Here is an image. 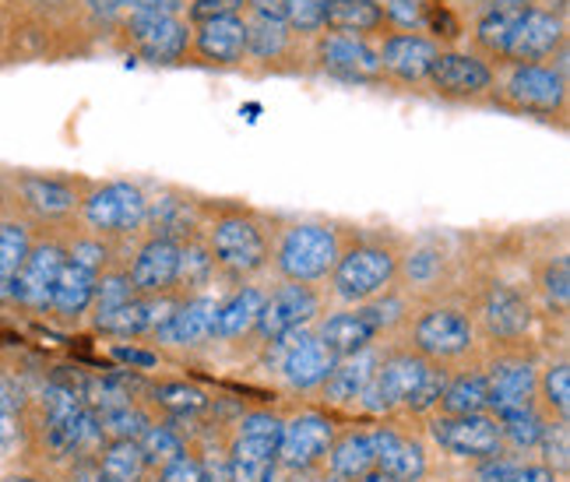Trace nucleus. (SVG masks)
<instances>
[{
  "mask_svg": "<svg viewBox=\"0 0 570 482\" xmlns=\"http://www.w3.org/2000/svg\"><path fill=\"white\" fill-rule=\"evenodd\" d=\"M285 4L289 0H244V14H261V18H285Z\"/></svg>",
  "mask_w": 570,
  "mask_h": 482,
  "instance_id": "nucleus-60",
  "label": "nucleus"
},
{
  "mask_svg": "<svg viewBox=\"0 0 570 482\" xmlns=\"http://www.w3.org/2000/svg\"><path fill=\"white\" fill-rule=\"evenodd\" d=\"M311 68L324 78L345 85H381L384 71L377 60V42L345 36V32H321L311 42Z\"/></svg>",
  "mask_w": 570,
  "mask_h": 482,
  "instance_id": "nucleus-12",
  "label": "nucleus"
},
{
  "mask_svg": "<svg viewBox=\"0 0 570 482\" xmlns=\"http://www.w3.org/2000/svg\"><path fill=\"white\" fill-rule=\"evenodd\" d=\"M14 208L29 218L32 226L47 223L60 226L78 215L85 187L68 177H53V173H18L11 180Z\"/></svg>",
  "mask_w": 570,
  "mask_h": 482,
  "instance_id": "nucleus-11",
  "label": "nucleus"
},
{
  "mask_svg": "<svg viewBox=\"0 0 570 482\" xmlns=\"http://www.w3.org/2000/svg\"><path fill=\"white\" fill-rule=\"evenodd\" d=\"M539 289H542L546 303L557 306V311H567V303H570V265H567V257H557V260H550V265L542 268Z\"/></svg>",
  "mask_w": 570,
  "mask_h": 482,
  "instance_id": "nucleus-52",
  "label": "nucleus"
},
{
  "mask_svg": "<svg viewBox=\"0 0 570 482\" xmlns=\"http://www.w3.org/2000/svg\"><path fill=\"white\" fill-rule=\"evenodd\" d=\"M381 353L374 345L370 348H360V353L353 356H342L332 370V377L324 381V394H327V402H335V405H356L363 399V391L370 384V377L377 374V366H381Z\"/></svg>",
  "mask_w": 570,
  "mask_h": 482,
  "instance_id": "nucleus-34",
  "label": "nucleus"
},
{
  "mask_svg": "<svg viewBox=\"0 0 570 482\" xmlns=\"http://www.w3.org/2000/svg\"><path fill=\"white\" fill-rule=\"evenodd\" d=\"M430 360L420 356V353H394V356H384L377 374L370 377L366 391L360 405L366 412H387L394 405H409V399L415 394V387L423 384V377L430 374Z\"/></svg>",
  "mask_w": 570,
  "mask_h": 482,
  "instance_id": "nucleus-18",
  "label": "nucleus"
},
{
  "mask_svg": "<svg viewBox=\"0 0 570 482\" xmlns=\"http://www.w3.org/2000/svg\"><path fill=\"white\" fill-rule=\"evenodd\" d=\"M156 402L173 412V415H197L208 409V394L194 384H184V381H169V384H159L156 387Z\"/></svg>",
  "mask_w": 570,
  "mask_h": 482,
  "instance_id": "nucleus-48",
  "label": "nucleus"
},
{
  "mask_svg": "<svg viewBox=\"0 0 570 482\" xmlns=\"http://www.w3.org/2000/svg\"><path fill=\"white\" fill-rule=\"evenodd\" d=\"M244 63L257 71H296L306 60L311 68V42H303L285 21L278 18H261V14H244Z\"/></svg>",
  "mask_w": 570,
  "mask_h": 482,
  "instance_id": "nucleus-13",
  "label": "nucleus"
},
{
  "mask_svg": "<svg viewBox=\"0 0 570 482\" xmlns=\"http://www.w3.org/2000/svg\"><path fill=\"white\" fill-rule=\"evenodd\" d=\"M109 265H114V244H106V239L92 233L68 239V254H63V268L53 289L50 314L63 324L81 321L92 311L96 282Z\"/></svg>",
  "mask_w": 570,
  "mask_h": 482,
  "instance_id": "nucleus-5",
  "label": "nucleus"
},
{
  "mask_svg": "<svg viewBox=\"0 0 570 482\" xmlns=\"http://www.w3.org/2000/svg\"><path fill=\"white\" fill-rule=\"evenodd\" d=\"M135 444H138V451H141V458H145V465H148V469H163V465L173 462V458H180V454H184L180 433L173 430V426H166V423H148Z\"/></svg>",
  "mask_w": 570,
  "mask_h": 482,
  "instance_id": "nucleus-43",
  "label": "nucleus"
},
{
  "mask_svg": "<svg viewBox=\"0 0 570 482\" xmlns=\"http://www.w3.org/2000/svg\"><path fill=\"white\" fill-rule=\"evenodd\" d=\"M114 39L148 68H180L190 53V21L184 14H127L114 26Z\"/></svg>",
  "mask_w": 570,
  "mask_h": 482,
  "instance_id": "nucleus-7",
  "label": "nucleus"
},
{
  "mask_svg": "<svg viewBox=\"0 0 570 482\" xmlns=\"http://www.w3.org/2000/svg\"><path fill=\"white\" fill-rule=\"evenodd\" d=\"M327 465H332L338 479H348V482L374 472V451H370L366 433H345L342 441H332V447H327Z\"/></svg>",
  "mask_w": 570,
  "mask_h": 482,
  "instance_id": "nucleus-38",
  "label": "nucleus"
},
{
  "mask_svg": "<svg viewBox=\"0 0 570 482\" xmlns=\"http://www.w3.org/2000/svg\"><path fill=\"white\" fill-rule=\"evenodd\" d=\"M433 441L444 451L458 458H479V462H490L503 451V436L497 415L479 412V415H436L430 423Z\"/></svg>",
  "mask_w": 570,
  "mask_h": 482,
  "instance_id": "nucleus-20",
  "label": "nucleus"
},
{
  "mask_svg": "<svg viewBox=\"0 0 570 482\" xmlns=\"http://www.w3.org/2000/svg\"><path fill=\"white\" fill-rule=\"evenodd\" d=\"M42 405V441H47L53 458H85L96 454L106 436L99 426V415L85 405L81 387L68 381H50L39 394Z\"/></svg>",
  "mask_w": 570,
  "mask_h": 482,
  "instance_id": "nucleus-3",
  "label": "nucleus"
},
{
  "mask_svg": "<svg viewBox=\"0 0 570 482\" xmlns=\"http://www.w3.org/2000/svg\"><path fill=\"white\" fill-rule=\"evenodd\" d=\"M441 42L423 32H387L377 42V60L384 81L394 85H426L436 57H441Z\"/></svg>",
  "mask_w": 570,
  "mask_h": 482,
  "instance_id": "nucleus-19",
  "label": "nucleus"
},
{
  "mask_svg": "<svg viewBox=\"0 0 570 482\" xmlns=\"http://www.w3.org/2000/svg\"><path fill=\"white\" fill-rule=\"evenodd\" d=\"M535 370L529 360H500L490 366L487 374V412H493L497 420L500 415H511L518 409H529L532 405V394H535Z\"/></svg>",
  "mask_w": 570,
  "mask_h": 482,
  "instance_id": "nucleus-28",
  "label": "nucleus"
},
{
  "mask_svg": "<svg viewBox=\"0 0 570 482\" xmlns=\"http://www.w3.org/2000/svg\"><path fill=\"white\" fill-rule=\"evenodd\" d=\"M282 420L272 412H250L239 423L229 444V479L233 482H275L278 472Z\"/></svg>",
  "mask_w": 570,
  "mask_h": 482,
  "instance_id": "nucleus-9",
  "label": "nucleus"
},
{
  "mask_svg": "<svg viewBox=\"0 0 570 482\" xmlns=\"http://www.w3.org/2000/svg\"><path fill=\"white\" fill-rule=\"evenodd\" d=\"M205 226V212L190 197L177 190H163L159 197H148V212H145V236H163L173 244H187V239L202 236Z\"/></svg>",
  "mask_w": 570,
  "mask_h": 482,
  "instance_id": "nucleus-26",
  "label": "nucleus"
},
{
  "mask_svg": "<svg viewBox=\"0 0 570 482\" xmlns=\"http://www.w3.org/2000/svg\"><path fill=\"white\" fill-rule=\"evenodd\" d=\"M151 420H148V415L138 405H124V409H114V412H102L99 415V426H102L106 441H138L141 430Z\"/></svg>",
  "mask_w": 570,
  "mask_h": 482,
  "instance_id": "nucleus-49",
  "label": "nucleus"
},
{
  "mask_svg": "<svg viewBox=\"0 0 570 482\" xmlns=\"http://www.w3.org/2000/svg\"><path fill=\"white\" fill-rule=\"evenodd\" d=\"M215 317H218V296L212 293H194L177 303V311L169 314V321L156 332L163 345L190 348L202 345L215 335Z\"/></svg>",
  "mask_w": 570,
  "mask_h": 482,
  "instance_id": "nucleus-27",
  "label": "nucleus"
},
{
  "mask_svg": "<svg viewBox=\"0 0 570 482\" xmlns=\"http://www.w3.org/2000/svg\"><path fill=\"white\" fill-rule=\"evenodd\" d=\"M321 314V293L314 286H299V282H285L275 293L265 296V306H261V317L254 324V332L272 342L289 332H299L314 317Z\"/></svg>",
  "mask_w": 570,
  "mask_h": 482,
  "instance_id": "nucleus-21",
  "label": "nucleus"
},
{
  "mask_svg": "<svg viewBox=\"0 0 570 482\" xmlns=\"http://www.w3.org/2000/svg\"><path fill=\"white\" fill-rule=\"evenodd\" d=\"M145 212H148V194L138 184L109 180V184L85 187L78 218L92 236L114 244V239H130L141 233Z\"/></svg>",
  "mask_w": 570,
  "mask_h": 482,
  "instance_id": "nucleus-8",
  "label": "nucleus"
},
{
  "mask_svg": "<svg viewBox=\"0 0 570 482\" xmlns=\"http://www.w3.org/2000/svg\"><path fill=\"white\" fill-rule=\"evenodd\" d=\"M482 324L487 332L500 342H518L521 335H529L532 327V303L524 299L521 289L508 286V282H493L482 296Z\"/></svg>",
  "mask_w": 570,
  "mask_h": 482,
  "instance_id": "nucleus-29",
  "label": "nucleus"
},
{
  "mask_svg": "<svg viewBox=\"0 0 570 482\" xmlns=\"http://www.w3.org/2000/svg\"><path fill=\"white\" fill-rule=\"evenodd\" d=\"M426 89L444 102H490L497 89V63L462 47H444L426 78Z\"/></svg>",
  "mask_w": 570,
  "mask_h": 482,
  "instance_id": "nucleus-10",
  "label": "nucleus"
},
{
  "mask_svg": "<svg viewBox=\"0 0 570 482\" xmlns=\"http://www.w3.org/2000/svg\"><path fill=\"white\" fill-rule=\"evenodd\" d=\"M99 472H102V482H141L148 465L138 451L135 441H106L99 447Z\"/></svg>",
  "mask_w": 570,
  "mask_h": 482,
  "instance_id": "nucleus-37",
  "label": "nucleus"
},
{
  "mask_svg": "<svg viewBox=\"0 0 570 482\" xmlns=\"http://www.w3.org/2000/svg\"><path fill=\"white\" fill-rule=\"evenodd\" d=\"M399 275L409 278V286H433V282L444 275V250H441V244H430V239L415 244L409 254H402Z\"/></svg>",
  "mask_w": 570,
  "mask_h": 482,
  "instance_id": "nucleus-44",
  "label": "nucleus"
},
{
  "mask_svg": "<svg viewBox=\"0 0 570 482\" xmlns=\"http://www.w3.org/2000/svg\"><path fill=\"white\" fill-rule=\"evenodd\" d=\"M426 4L430 0H377L387 26L394 32H423L426 26Z\"/></svg>",
  "mask_w": 570,
  "mask_h": 482,
  "instance_id": "nucleus-50",
  "label": "nucleus"
},
{
  "mask_svg": "<svg viewBox=\"0 0 570 482\" xmlns=\"http://www.w3.org/2000/svg\"><path fill=\"white\" fill-rule=\"evenodd\" d=\"M180 293H159V296H135L127 299L120 311L109 317L99 332L120 335V338H138V335H156L159 327L169 321V314L177 311Z\"/></svg>",
  "mask_w": 570,
  "mask_h": 482,
  "instance_id": "nucleus-30",
  "label": "nucleus"
},
{
  "mask_svg": "<svg viewBox=\"0 0 570 482\" xmlns=\"http://www.w3.org/2000/svg\"><path fill=\"white\" fill-rule=\"evenodd\" d=\"M441 4H444L448 11H454L458 18L465 21L469 14H475V11H479L482 4H487V0H441Z\"/></svg>",
  "mask_w": 570,
  "mask_h": 482,
  "instance_id": "nucleus-61",
  "label": "nucleus"
},
{
  "mask_svg": "<svg viewBox=\"0 0 570 482\" xmlns=\"http://www.w3.org/2000/svg\"><path fill=\"white\" fill-rule=\"evenodd\" d=\"M202 239L215 260V272L236 282L257 275L272 260V239L265 223L247 208H218L205 218Z\"/></svg>",
  "mask_w": 570,
  "mask_h": 482,
  "instance_id": "nucleus-1",
  "label": "nucleus"
},
{
  "mask_svg": "<svg viewBox=\"0 0 570 482\" xmlns=\"http://www.w3.org/2000/svg\"><path fill=\"white\" fill-rule=\"evenodd\" d=\"M324 14H327V0H289L285 4V26H289L303 42H314L324 32Z\"/></svg>",
  "mask_w": 570,
  "mask_h": 482,
  "instance_id": "nucleus-47",
  "label": "nucleus"
},
{
  "mask_svg": "<svg viewBox=\"0 0 570 482\" xmlns=\"http://www.w3.org/2000/svg\"><path fill=\"white\" fill-rule=\"evenodd\" d=\"M177 265H180V244L163 236H145L124 265V272L130 278L135 296H159V293H177Z\"/></svg>",
  "mask_w": 570,
  "mask_h": 482,
  "instance_id": "nucleus-24",
  "label": "nucleus"
},
{
  "mask_svg": "<svg viewBox=\"0 0 570 482\" xmlns=\"http://www.w3.org/2000/svg\"><path fill=\"white\" fill-rule=\"evenodd\" d=\"M338 250H342V236L335 226L303 218V223L282 229L278 244L272 247V260H275V272L285 282L314 286V282H324L332 275Z\"/></svg>",
  "mask_w": 570,
  "mask_h": 482,
  "instance_id": "nucleus-6",
  "label": "nucleus"
},
{
  "mask_svg": "<svg viewBox=\"0 0 570 482\" xmlns=\"http://www.w3.org/2000/svg\"><path fill=\"white\" fill-rule=\"evenodd\" d=\"M370 451H374V469L391 475L394 482H420L426 472V454L420 444L405 441L394 430H370L366 433Z\"/></svg>",
  "mask_w": 570,
  "mask_h": 482,
  "instance_id": "nucleus-32",
  "label": "nucleus"
},
{
  "mask_svg": "<svg viewBox=\"0 0 570 482\" xmlns=\"http://www.w3.org/2000/svg\"><path fill=\"white\" fill-rule=\"evenodd\" d=\"M21 441H26V420H21V405L14 399V387L0 381V458H11Z\"/></svg>",
  "mask_w": 570,
  "mask_h": 482,
  "instance_id": "nucleus-46",
  "label": "nucleus"
},
{
  "mask_svg": "<svg viewBox=\"0 0 570 482\" xmlns=\"http://www.w3.org/2000/svg\"><path fill=\"white\" fill-rule=\"evenodd\" d=\"M444 384H448V374H444V370L430 366V374L423 377L420 387H415V394L409 399L405 409H412V412H430V409H436V402H441V394H444Z\"/></svg>",
  "mask_w": 570,
  "mask_h": 482,
  "instance_id": "nucleus-55",
  "label": "nucleus"
},
{
  "mask_svg": "<svg viewBox=\"0 0 570 482\" xmlns=\"http://www.w3.org/2000/svg\"><path fill=\"white\" fill-rule=\"evenodd\" d=\"M215 278V260L205 247L202 236L180 244V265H177V293L184 289H205Z\"/></svg>",
  "mask_w": 570,
  "mask_h": 482,
  "instance_id": "nucleus-42",
  "label": "nucleus"
},
{
  "mask_svg": "<svg viewBox=\"0 0 570 482\" xmlns=\"http://www.w3.org/2000/svg\"><path fill=\"white\" fill-rule=\"evenodd\" d=\"M244 14H223L190 26L187 63L205 68H244Z\"/></svg>",
  "mask_w": 570,
  "mask_h": 482,
  "instance_id": "nucleus-22",
  "label": "nucleus"
},
{
  "mask_svg": "<svg viewBox=\"0 0 570 482\" xmlns=\"http://www.w3.org/2000/svg\"><path fill=\"white\" fill-rule=\"evenodd\" d=\"M521 0H487L475 14L465 18V32H469V50L479 53L490 63H503V53L511 47V36L518 29V21L524 18Z\"/></svg>",
  "mask_w": 570,
  "mask_h": 482,
  "instance_id": "nucleus-23",
  "label": "nucleus"
},
{
  "mask_svg": "<svg viewBox=\"0 0 570 482\" xmlns=\"http://www.w3.org/2000/svg\"><path fill=\"white\" fill-rule=\"evenodd\" d=\"M314 335L321 338V345L327 348V353H335L342 360V356H353V353H360V348L374 345L381 327L374 324V317H370L366 306L360 303V306H348V311L324 317Z\"/></svg>",
  "mask_w": 570,
  "mask_h": 482,
  "instance_id": "nucleus-31",
  "label": "nucleus"
},
{
  "mask_svg": "<svg viewBox=\"0 0 570 482\" xmlns=\"http://www.w3.org/2000/svg\"><path fill=\"white\" fill-rule=\"evenodd\" d=\"M8 39V21H4V14H0V42Z\"/></svg>",
  "mask_w": 570,
  "mask_h": 482,
  "instance_id": "nucleus-64",
  "label": "nucleus"
},
{
  "mask_svg": "<svg viewBox=\"0 0 570 482\" xmlns=\"http://www.w3.org/2000/svg\"><path fill=\"white\" fill-rule=\"evenodd\" d=\"M567 50V14L553 8H529L511 36L500 68L511 63H553Z\"/></svg>",
  "mask_w": 570,
  "mask_h": 482,
  "instance_id": "nucleus-16",
  "label": "nucleus"
},
{
  "mask_svg": "<svg viewBox=\"0 0 570 482\" xmlns=\"http://www.w3.org/2000/svg\"><path fill=\"white\" fill-rule=\"evenodd\" d=\"M63 254H68V239L60 236H36L32 250L21 260V268L11 282L8 299L29 314H50L53 289L63 268Z\"/></svg>",
  "mask_w": 570,
  "mask_h": 482,
  "instance_id": "nucleus-14",
  "label": "nucleus"
},
{
  "mask_svg": "<svg viewBox=\"0 0 570 482\" xmlns=\"http://www.w3.org/2000/svg\"><path fill=\"white\" fill-rule=\"evenodd\" d=\"M324 32H345V36L381 42L394 29L387 26V18L377 8V0H327Z\"/></svg>",
  "mask_w": 570,
  "mask_h": 482,
  "instance_id": "nucleus-33",
  "label": "nucleus"
},
{
  "mask_svg": "<svg viewBox=\"0 0 570 482\" xmlns=\"http://www.w3.org/2000/svg\"><path fill=\"white\" fill-rule=\"evenodd\" d=\"M202 462V475L205 482H233L229 479V451H208V458H197Z\"/></svg>",
  "mask_w": 570,
  "mask_h": 482,
  "instance_id": "nucleus-57",
  "label": "nucleus"
},
{
  "mask_svg": "<svg viewBox=\"0 0 570 482\" xmlns=\"http://www.w3.org/2000/svg\"><path fill=\"white\" fill-rule=\"evenodd\" d=\"M356 482H394L391 475H384L381 469H374V472H366V475H360Z\"/></svg>",
  "mask_w": 570,
  "mask_h": 482,
  "instance_id": "nucleus-62",
  "label": "nucleus"
},
{
  "mask_svg": "<svg viewBox=\"0 0 570 482\" xmlns=\"http://www.w3.org/2000/svg\"><path fill=\"white\" fill-rule=\"evenodd\" d=\"M482 482H557V472L546 465H518L490 458L487 469H482Z\"/></svg>",
  "mask_w": 570,
  "mask_h": 482,
  "instance_id": "nucleus-51",
  "label": "nucleus"
},
{
  "mask_svg": "<svg viewBox=\"0 0 570 482\" xmlns=\"http://www.w3.org/2000/svg\"><path fill=\"white\" fill-rule=\"evenodd\" d=\"M36 244V226L14 205L0 212V303L8 299L11 282L21 268V260Z\"/></svg>",
  "mask_w": 570,
  "mask_h": 482,
  "instance_id": "nucleus-35",
  "label": "nucleus"
},
{
  "mask_svg": "<svg viewBox=\"0 0 570 482\" xmlns=\"http://www.w3.org/2000/svg\"><path fill=\"white\" fill-rule=\"evenodd\" d=\"M535 387L542 391L546 405L557 409L560 415H567V409H570V366L567 363H557V366L546 370Z\"/></svg>",
  "mask_w": 570,
  "mask_h": 482,
  "instance_id": "nucleus-53",
  "label": "nucleus"
},
{
  "mask_svg": "<svg viewBox=\"0 0 570 482\" xmlns=\"http://www.w3.org/2000/svg\"><path fill=\"white\" fill-rule=\"evenodd\" d=\"M265 289L257 286H239L226 299H218V317H215V335L218 342H233L254 332V324L261 317V306H265Z\"/></svg>",
  "mask_w": 570,
  "mask_h": 482,
  "instance_id": "nucleus-36",
  "label": "nucleus"
},
{
  "mask_svg": "<svg viewBox=\"0 0 570 482\" xmlns=\"http://www.w3.org/2000/svg\"><path fill=\"white\" fill-rule=\"evenodd\" d=\"M475 342L472 317L458 306H430L412 324V345L426 360H454L465 356Z\"/></svg>",
  "mask_w": 570,
  "mask_h": 482,
  "instance_id": "nucleus-17",
  "label": "nucleus"
},
{
  "mask_svg": "<svg viewBox=\"0 0 570 482\" xmlns=\"http://www.w3.org/2000/svg\"><path fill=\"white\" fill-rule=\"evenodd\" d=\"M567 50L553 63H511L497 68V106L521 117L563 120L567 117Z\"/></svg>",
  "mask_w": 570,
  "mask_h": 482,
  "instance_id": "nucleus-2",
  "label": "nucleus"
},
{
  "mask_svg": "<svg viewBox=\"0 0 570 482\" xmlns=\"http://www.w3.org/2000/svg\"><path fill=\"white\" fill-rule=\"evenodd\" d=\"M542 454H546V469H567L570 462V430L567 423H546V433H542V441H539Z\"/></svg>",
  "mask_w": 570,
  "mask_h": 482,
  "instance_id": "nucleus-54",
  "label": "nucleus"
},
{
  "mask_svg": "<svg viewBox=\"0 0 570 482\" xmlns=\"http://www.w3.org/2000/svg\"><path fill=\"white\" fill-rule=\"evenodd\" d=\"M500 436H503V444H511L518 451H529V447H539L542 441V433H546V420L535 412V405L529 409H518L511 415H500Z\"/></svg>",
  "mask_w": 570,
  "mask_h": 482,
  "instance_id": "nucleus-45",
  "label": "nucleus"
},
{
  "mask_svg": "<svg viewBox=\"0 0 570 482\" xmlns=\"http://www.w3.org/2000/svg\"><path fill=\"white\" fill-rule=\"evenodd\" d=\"M268 345H272L268 366H275L289 387H317L332 377V370L338 363V356L327 353L321 338L314 332H306V327L282 335V338H272Z\"/></svg>",
  "mask_w": 570,
  "mask_h": 482,
  "instance_id": "nucleus-15",
  "label": "nucleus"
},
{
  "mask_svg": "<svg viewBox=\"0 0 570 482\" xmlns=\"http://www.w3.org/2000/svg\"><path fill=\"white\" fill-rule=\"evenodd\" d=\"M127 299H135V289H130V278H127L124 265H109L96 282V296H92V311H89L96 332L120 311Z\"/></svg>",
  "mask_w": 570,
  "mask_h": 482,
  "instance_id": "nucleus-39",
  "label": "nucleus"
},
{
  "mask_svg": "<svg viewBox=\"0 0 570 482\" xmlns=\"http://www.w3.org/2000/svg\"><path fill=\"white\" fill-rule=\"evenodd\" d=\"M109 356H114L117 363H124V366H130V370H151L159 360H156V353H145V348H135V345H114L109 348Z\"/></svg>",
  "mask_w": 570,
  "mask_h": 482,
  "instance_id": "nucleus-58",
  "label": "nucleus"
},
{
  "mask_svg": "<svg viewBox=\"0 0 570 482\" xmlns=\"http://www.w3.org/2000/svg\"><path fill=\"white\" fill-rule=\"evenodd\" d=\"M335 430L332 420H324L317 412H303L296 420L282 423V444H278V465L285 469H311L317 465L324 451L332 447Z\"/></svg>",
  "mask_w": 570,
  "mask_h": 482,
  "instance_id": "nucleus-25",
  "label": "nucleus"
},
{
  "mask_svg": "<svg viewBox=\"0 0 570 482\" xmlns=\"http://www.w3.org/2000/svg\"><path fill=\"white\" fill-rule=\"evenodd\" d=\"M81 399L96 415L114 412L124 405H135V384L120 374H106V377H89L81 384Z\"/></svg>",
  "mask_w": 570,
  "mask_h": 482,
  "instance_id": "nucleus-41",
  "label": "nucleus"
},
{
  "mask_svg": "<svg viewBox=\"0 0 570 482\" xmlns=\"http://www.w3.org/2000/svg\"><path fill=\"white\" fill-rule=\"evenodd\" d=\"M487 374H462L444 384L441 415H479L487 412Z\"/></svg>",
  "mask_w": 570,
  "mask_h": 482,
  "instance_id": "nucleus-40",
  "label": "nucleus"
},
{
  "mask_svg": "<svg viewBox=\"0 0 570 482\" xmlns=\"http://www.w3.org/2000/svg\"><path fill=\"white\" fill-rule=\"evenodd\" d=\"M68 482H102V472H99L96 454L75 458L71 469H68Z\"/></svg>",
  "mask_w": 570,
  "mask_h": 482,
  "instance_id": "nucleus-59",
  "label": "nucleus"
},
{
  "mask_svg": "<svg viewBox=\"0 0 570 482\" xmlns=\"http://www.w3.org/2000/svg\"><path fill=\"white\" fill-rule=\"evenodd\" d=\"M0 482H39V479L26 475V472H11V475H0Z\"/></svg>",
  "mask_w": 570,
  "mask_h": 482,
  "instance_id": "nucleus-63",
  "label": "nucleus"
},
{
  "mask_svg": "<svg viewBox=\"0 0 570 482\" xmlns=\"http://www.w3.org/2000/svg\"><path fill=\"white\" fill-rule=\"evenodd\" d=\"M402 250L384 236H356L353 244H342L338 260L332 268V293L342 303H370L387 293L399 278Z\"/></svg>",
  "mask_w": 570,
  "mask_h": 482,
  "instance_id": "nucleus-4",
  "label": "nucleus"
},
{
  "mask_svg": "<svg viewBox=\"0 0 570 482\" xmlns=\"http://www.w3.org/2000/svg\"><path fill=\"white\" fill-rule=\"evenodd\" d=\"M159 482H205L202 475V462H197L194 454H180V458H173L169 465H163L159 472Z\"/></svg>",
  "mask_w": 570,
  "mask_h": 482,
  "instance_id": "nucleus-56",
  "label": "nucleus"
}]
</instances>
